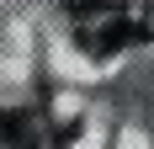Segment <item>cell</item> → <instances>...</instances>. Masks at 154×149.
Instances as JSON below:
<instances>
[{
    "mask_svg": "<svg viewBox=\"0 0 154 149\" xmlns=\"http://www.w3.org/2000/svg\"><path fill=\"white\" fill-rule=\"evenodd\" d=\"M133 0H69V11L75 16H85V11H128Z\"/></svg>",
    "mask_w": 154,
    "mask_h": 149,
    "instance_id": "1",
    "label": "cell"
},
{
    "mask_svg": "<svg viewBox=\"0 0 154 149\" xmlns=\"http://www.w3.org/2000/svg\"><path fill=\"white\" fill-rule=\"evenodd\" d=\"M149 32H154V16H149Z\"/></svg>",
    "mask_w": 154,
    "mask_h": 149,
    "instance_id": "2",
    "label": "cell"
}]
</instances>
